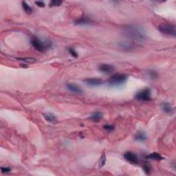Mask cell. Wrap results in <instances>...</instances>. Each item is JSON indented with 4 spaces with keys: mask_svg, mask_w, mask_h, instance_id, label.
Returning a JSON list of instances; mask_svg holds the SVG:
<instances>
[{
    "mask_svg": "<svg viewBox=\"0 0 176 176\" xmlns=\"http://www.w3.org/2000/svg\"><path fill=\"white\" fill-rule=\"evenodd\" d=\"M103 129L108 132H111L114 130V126L112 125H105L103 126Z\"/></svg>",
    "mask_w": 176,
    "mask_h": 176,
    "instance_id": "obj_22",
    "label": "cell"
},
{
    "mask_svg": "<svg viewBox=\"0 0 176 176\" xmlns=\"http://www.w3.org/2000/svg\"><path fill=\"white\" fill-rule=\"evenodd\" d=\"M135 98L140 101H149L151 100V91L149 88L139 91L135 95Z\"/></svg>",
    "mask_w": 176,
    "mask_h": 176,
    "instance_id": "obj_5",
    "label": "cell"
},
{
    "mask_svg": "<svg viewBox=\"0 0 176 176\" xmlns=\"http://www.w3.org/2000/svg\"><path fill=\"white\" fill-rule=\"evenodd\" d=\"M124 158L132 164H138L139 163V159L134 153L127 151L124 153Z\"/></svg>",
    "mask_w": 176,
    "mask_h": 176,
    "instance_id": "obj_6",
    "label": "cell"
},
{
    "mask_svg": "<svg viewBox=\"0 0 176 176\" xmlns=\"http://www.w3.org/2000/svg\"><path fill=\"white\" fill-rule=\"evenodd\" d=\"M30 43L35 49L41 53H44L52 46V44L49 41H43L36 37H32L30 40Z\"/></svg>",
    "mask_w": 176,
    "mask_h": 176,
    "instance_id": "obj_2",
    "label": "cell"
},
{
    "mask_svg": "<svg viewBox=\"0 0 176 176\" xmlns=\"http://www.w3.org/2000/svg\"><path fill=\"white\" fill-rule=\"evenodd\" d=\"M18 60L21 61L26 63H33L36 62V59L35 58H30V57H28V58H17Z\"/></svg>",
    "mask_w": 176,
    "mask_h": 176,
    "instance_id": "obj_20",
    "label": "cell"
},
{
    "mask_svg": "<svg viewBox=\"0 0 176 176\" xmlns=\"http://www.w3.org/2000/svg\"><path fill=\"white\" fill-rule=\"evenodd\" d=\"M145 158H146V160H154L160 161L163 160V157L160 154L158 153L153 152L147 155L146 157H145Z\"/></svg>",
    "mask_w": 176,
    "mask_h": 176,
    "instance_id": "obj_12",
    "label": "cell"
},
{
    "mask_svg": "<svg viewBox=\"0 0 176 176\" xmlns=\"http://www.w3.org/2000/svg\"><path fill=\"white\" fill-rule=\"evenodd\" d=\"M127 75L124 74H115L108 79V84L112 87L121 85L127 81Z\"/></svg>",
    "mask_w": 176,
    "mask_h": 176,
    "instance_id": "obj_3",
    "label": "cell"
},
{
    "mask_svg": "<svg viewBox=\"0 0 176 176\" xmlns=\"http://www.w3.org/2000/svg\"><path fill=\"white\" fill-rule=\"evenodd\" d=\"M92 21L87 17H81L76 21V24L78 25H87L91 24Z\"/></svg>",
    "mask_w": 176,
    "mask_h": 176,
    "instance_id": "obj_14",
    "label": "cell"
},
{
    "mask_svg": "<svg viewBox=\"0 0 176 176\" xmlns=\"http://www.w3.org/2000/svg\"><path fill=\"white\" fill-rule=\"evenodd\" d=\"M162 109L163 112L166 113V114L171 115L173 114V109L170 103H163L162 106Z\"/></svg>",
    "mask_w": 176,
    "mask_h": 176,
    "instance_id": "obj_13",
    "label": "cell"
},
{
    "mask_svg": "<svg viewBox=\"0 0 176 176\" xmlns=\"http://www.w3.org/2000/svg\"><path fill=\"white\" fill-rule=\"evenodd\" d=\"M84 82L85 83L86 85L91 86V87H95V86H98L102 85L103 83V81L100 78H86L84 80Z\"/></svg>",
    "mask_w": 176,
    "mask_h": 176,
    "instance_id": "obj_7",
    "label": "cell"
},
{
    "mask_svg": "<svg viewBox=\"0 0 176 176\" xmlns=\"http://www.w3.org/2000/svg\"><path fill=\"white\" fill-rule=\"evenodd\" d=\"M63 3L62 1H59V0H53L49 3V6L50 7H55V6H59Z\"/></svg>",
    "mask_w": 176,
    "mask_h": 176,
    "instance_id": "obj_21",
    "label": "cell"
},
{
    "mask_svg": "<svg viewBox=\"0 0 176 176\" xmlns=\"http://www.w3.org/2000/svg\"><path fill=\"white\" fill-rule=\"evenodd\" d=\"M35 3L37 6L40 7V8H44V7L46 6V4H45V3L42 1H36Z\"/></svg>",
    "mask_w": 176,
    "mask_h": 176,
    "instance_id": "obj_24",
    "label": "cell"
},
{
    "mask_svg": "<svg viewBox=\"0 0 176 176\" xmlns=\"http://www.w3.org/2000/svg\"><path fill=\"white\" fill-rule=\"evenodd\" d=\"M106 161H107V157H106L105 153H103L102 154L101 157H100L99 162H98V167L100 168L103 167L104 165L105 164Z\"/></svg>",
    "mask_w": 176,
    "mask_h": 176,
    "instance_id": "obj_19",
    "label": "cell"
},
{
    "mask_svg": "<svg viewBox=\"0 0 176 176\" xmlns=\"http://www.w3.org/2000/svg\"><path fill=\"white\" fill-rule=\"evenodd\" d=\"M68 51H69V53L70 54V55H72L73 57H74V58H77V57H78V53H76V50L74 49H73V48H69Z\"/></svg>",
    "mask_w": 176,
    "mask_h": 176,
    "instance_id": "obj_23",
    "label": "cell"
},
{
    "mask_svg": "<svg viewBox=\"0 0 176 176\" xmlns=\"http://www.w3.org/2000/svg\"><path fill=\"white\" fill-rule=\"evenodd\" d=\"M66 87L67 89L71 92L74 93V94H80L83 93L82 89L79 87L78 85H76V84L74 83H68L66 85Z\"/></svg>",
    "mask_w": 176,
    "mask_h": 176,
    "instance_id": "obj_9",
    "label": "cell"
},
{
    "mask_svg": "<svg viewBox=\"0 0 176 176\" xmlns=\"http://www.w3.org/2000/svg\"><path fill=\"white\" fill-rule=\"evenodd\" d=\"M143 171H145V173L147 174V175H149L151 173V165L148 162H145L144 164H143Z\"/></svg>",
    "mask_w": 176,
    "mask_h": 176,
    "instance_id": "obj_17",
    "label": "cell"
},
{
    "mask_svg": "<svg viewBox=\"0 0 176 176\" xmlns=\"http://www.w3.org/2000/svg\"><path fill=\"white\" fill-rule=\"evenodd\" d=\"M134 139L138 142H145L147 140V136L143 132H138L134 136Z\"/></svg>",
    "mask_w": 176,
    "mask_h": 176,
    "instance_id": "obj_15",
    "label": "cell"
},
{
    "mask_svg": "<svg viewBox=\"0 0 176 176\" xmlns=\"http://www.w3.org/2000/svg\"><path fill=\"white\" fill-rule=\"evenodd\" d=\"M21 5H22L23 9L24 10V11L26 12L28 15H30V14L32 13V11H33V10H32V8H31V6H30L28 3H27L26 1H23L22 2H21Z\"/></svg>",
    "mask_w": 176,
    "mask_h": 176,
    "instance_id": "obj_16",
    "label": "cell"
},
{
    "mask_svg": "<svg viewBox=\"0 0 176 176\" xmlns=\"http://www.w3.org/2000/svg\"><path fill=\"white\" fill-rule=\"evenodd\" d=\"M1 170L3 173H10V171H11V169H10L9 167H3V166L2 167H1Z\"/></svg>",
    "mask_w": 176,
    "mask_h": 176,
    "instance_id": "obj_25",
    "label": "cell"
},
{
    "mask_svg": "<svg viewBox=\"0 0 176 176\" xmlns=\"http://www.w3.org/2000/svg\"><path fill=\"white\" fill-rule=\"evenodd\" d=\"M158 29L163 35L175 37L176 35L175 27L173 24H167V23H162L158 26Z\"/></svg>",
    "mask_w": 176,
    "mask_h": 176,
    "instance_id": "obj_4",
    "label": "cell"
},
{
    "mask_svg": "<svg viewBox=\"0 0 176 176\" xmlns=\"http://www.w3.org/2000/svg\"><path fill=\"white\" fill-rule=\"evenodd\" d=\"M98 70L105 74H110L115 70V68L112 65L101 64L98 67Z\"/></svg>",
    "mask_w": 176,
    "mask_h": 176,
    "instance_id": "obj_8",
    "label": "cell"
},
{
    "mask_svg": "<svg viewBox=\"0 0 176 176\" xmlns=\"http://www.w3.org/2000/svg\"><path fill=\"white\" fill-rule=\"evenodd\" d=\"M44 117L45 118L48 123H53V124H56L57 123V118L55 115L52 114V113H45V114H43Z\"/></svg>",
    "mask_w": 176,
    "mask_h": 176,
    "instance_id": "obj_10",
    "label": "cell"
},
{
    "mask_svg": "<svg viewBox=\"0 0 176 176\" xmlns=\"http://www.w3.org/2000/svg\"><path fill=\"white\" fill-rule=\"evenodd\" d=\"M103 113L101 112H99V111H96V112H94L91 115L89 118H90L93 122L98 123V122H100V120H101L102 118H103Z\"/></svg>",
    "mask_w": 176,
    "mask_h": 176,
    "instance_id": "obj_11",
    "label": "cell"
},
{
    "mask_svg": "<svg viewBox=\"0 0 176 176\" xmlns=\"http://www.w3.org/2000/svg\"><path fill=\"white\" fill-rule=\"evenodd\" d=\"M124 33L129 39L136 41H143L146 39V34L143 28L137 25H129L123 28Z\"/></svg>",
    "mask_w": 176,
    "mask_h": 176,
    "instance_id": "obj_1",
    "label": "cell"
},
{
    "mask_svg": "<svg viewBox=\"0 0 176 176\" xmlns=\"http://www.w3.org/2000/svg\"><path fill=\"white\" fill-rule=\"evenodd\" d=\"M147 74H148L149 78L151 80H156L158 78V76L157 72L155 70H150L147 72Z\"/></svg>",
    "mask_w": 176,
    "mask_h": 176,
    "instance_id": "obj_18",
    "label": "cell"
}]
</instances>
